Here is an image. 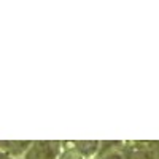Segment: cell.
Here are the masks:
<instances>
[{"label":"cell","mask_w":159,"mask_h":159,"mask_svg":"<svg viewBox=\"0 0 159 159\" xmlns=\"http://www.w3.org/2000/svg\"><path fill=\"white\" fill-rule=\"evenodd\" d=\"M62 151L61 142H32L22 159H57Z\"/></svg>","instance_id":"1"},{"label":"cell","mask_w":159,"mask_h":159,"mask_svg":"<svg viewBox=\"0 0 159 159\" xmlns=\"http://www.w3.org/2000/svg\"><path fill=\"white\" fill-rule=\"evenodd\" d=\"M32 142H22V140H0V153H3L11 157H18L27 153Z\"/></svg>","instance_id":"2"},{"label":"cell","mask_w":159,"mask_h":159,"mask_svg":"<svg viewBox=\"0 0 159 159\" xmlns=\"http://www.w3.org/2000/svg\"><path fill=\"white\" fill-rule=\"evenodd\" d=\"M124 143H113V142H102L99 154L94 159H127L123 151Z\"/></svg>","instance_id":"4"},{"label":"cell","mask_w":159,"mask_h":159,"mask_svg":"<svg viewBox=\"0 0 159 159\" xmlns=\"http://www.w3.org/2000/svg\"><path fill=\"white\" fill-rule=\"evenodd\" d=\"M72 147L81 154L83 157L86 159H94L99 151H100V147H102V142L99 140H80V142H70Z\"/></svg>","instance_id":"3"},{"label":"cell","mask_w":159,"mask_h":159,"mask_svg":"<svg viewBox=\"0 0 159 159\" xmlns=\"http://www.w3.org/2000/svg\"><path fill=\"white\" fill-rule=\"evenodd\" d=\"M57 159H86V157H83L70 145V142H67V143H62V151H61Z\"/></svg>","instance_id":"5"},{"label":"cell","mask_w":159,"mask_h":159,"mask_svg":"<svg viewBox=\"0 0 159 159\" xmlns=\"http://www.w3.org/2000/svg\"><path fill=\"white\" fill-rule=\"evenodd\" d=\"M0 159H15V157H11V156H7L3 153H0Z\"/></svg>","instance_id":"6"}]
</instances>
